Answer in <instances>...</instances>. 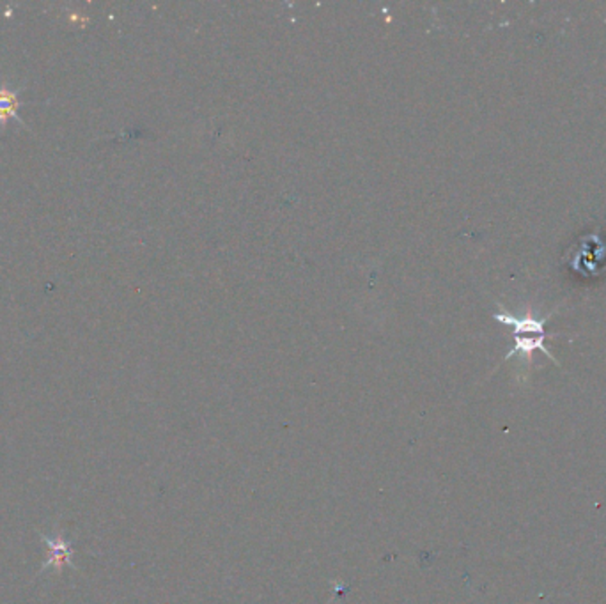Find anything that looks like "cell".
Returning a JSON list of instances; mask_svg holds the SVG:
<instances>
[{
	"instance_id": "6da1fadb",
	"label": "cell",
	"mask_w": 606,
	"mask_h": 604,
	"mask_svg": "<svg viewBox=\"0 0 606 604\" xmlns=\"http://www.w3.org/2000/svg\"><path fill=\"white\" fill-rule=\"evenodd\" d=\"M551 316H546L542 320H536L532 316H525V318H514L513 314L500 311L495 314V320L513 327V334H514V347L505 355V360L514 358V356H522L527 360V363L532 362V353L534 351H540L544 353L551 362L557 363V360L553 358V355L544 347V338H546V330L544 325Z\"/></svg>"
},
{
	"instance_id": "7a4b0ae2",
	"label": "cell",
	"mask_w": 606,
	"mask_h": 604,
	"mask_svg": "<svg viewBox=\"0 0 606 604\" xmlns=\"http://www.w3.org/2000/svg\"><path fill=\"white\" fill-rule=\"evenodd\" d=\"M41 538L45 540L47 544V560L43 562L38 576L41 573H45L48 567H56V569H63V567H75L73 564V555H75V547L71 546V542L65 538L63 532H56L54 536H47V534H41Z\"/></svg>"
},
{
	"instance_id": "3957f363",
	"label": "cell",
	"mask_w": 606,
	"mask_h": 604,
	"mask_svg": "<svg viewBox=\"0 0 606 604\" xmlns=\"http://www.w3.org/2000/svg\"><path fill=\"white\" fill-rule=\"evenodd\" d=\"M23 87H11L9 83H0V127L5 128L9 121H16L25 127V123L18 116L20 107V92Z\"/></svg>"
}]
</instances>
